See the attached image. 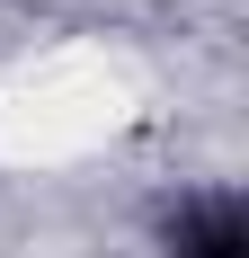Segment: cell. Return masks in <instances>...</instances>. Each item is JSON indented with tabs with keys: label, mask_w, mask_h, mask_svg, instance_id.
I'll return each instance as SVG.
<instances>
[{
	"label": "cell",
	"mask_w": 249,
	"mask_h": 258,
	"mask_svg": "<svg viewBox=\"0 0 249 258\" xmlns=\"http://www.w3.org/2000/svg\"><path fill=\"white\" fill-rule=\"evenodd\" d=\"M169 240H178V258H249V223H240V205H231V196L187 205Z\"/></svg>",
	"instance_id": "6da1fadb"
}]
</instances>
